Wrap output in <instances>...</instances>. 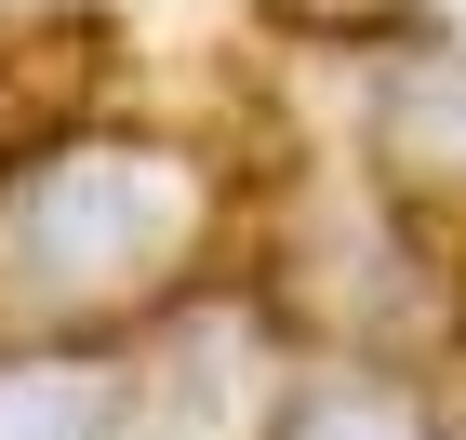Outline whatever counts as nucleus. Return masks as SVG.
<instances>
[{
    "label": "nucleus",
    "instance_id": "4",
    "mask_svg": "<svg viewBox=\"0 0 466 440\" xmlns=\"http://www.w3.org/2000/svg\"><path fill=\"white\" fill-rule=\"evenodd\" d=\"M440 14H453V27H466V0H440Z\"/></svg>",
    "mask_w": 466,
    "mask_h": 440
},
{
    "label": "nucleus",
    "instance_id": "1",
    "mask_svg": "<svg viewBox=\"0 0 466 440\" xmlns=\"http://www.w3.org/2000/svg\"><path fill=\"white\" fill-rule=\"evenodd\" d=\"M187 174L174 160H147V147H80L54 174L27 187V267L54 293H120L134 267H160L187 240Z\"/></svg>",
    "mask_w": 466,
    "mask_h": 440
},
{
    "label": "nucleus",
    "instance_id": "2",
    "mask_svg": "<svg viewBox=\"0 0 466 440\" xmlns=\"http://www.w3.org/2000/svg\"><path fill=\"white\" fill-rule=\"evenodd\" d=\"M0 440H94V373H0Z\"/></svg>",
    "mask_w": 466,
    "mask_h": 440
},
{
    "label": "nucleus",
    "instance_id": "3",
    "mask_svg": "<svg viewBox=\"0 0 466 440\" xmlns=\"http://www.w3.org/2000/svg\"><path fill=\"white\" fill-rule=\"evenodd\" d=\"M293 440H413V414L400 401H333V414H307Z\"/></svg>",
    "mask_w": 466,
    "mask_h": 440
}]
</instances>
